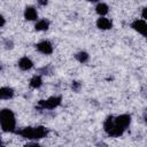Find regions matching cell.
Here are the masks:
<instances>
[{
  "label": "cell",
  "mask_w": 147,
  "mask_h": 147,
  "mask_svg": "<svg viewBox=\"0 0 147 147\" xmlns=\"http://www.w3.org/2000/svg\"><path fill=\"white\" fill-rule=\"evenodd\" d=\"M37 48H38V51L41 52L42 54H51V53L53 52L52 44H51L49 41H46V40L39 42V44L37 45Z\"/></svg>",
  "instance_id": "8992f818"
},
{
  "label": "cell",
  "mask_w": 147,
  "mask_h": 147,
  "mask_svg": "<svg viewBox=\"0 0 147 147\" xmlns=\"http://www.w3.org/2000/svg\"><path fill=\"white\" fill-rule=\"evenodd\" d=\"M47 28H48V22H47L46 20H40V21H38L37 24H36V30H39V31L46 30Z\"/></svg>",
  "instance_id": "5bb4252c"
},
{
  "label": "cell",
  "mask_w": 147,
  "mask_h": 147,
  "mask_svg": "<svg viewBox=\"0 0 147 147\" xmlns=\"http://www.w3.org/2000/svg\"><path fill=\"white\" fill-rule=\"evenodd\" d=\"M41 83H42V80H41L40 76H34V77L30 80V85H31L32 87H34V88L39 87V86L41 85Z\"/></svg>",
  "instance_id": "9a60e30c"
},
{
  "label": "cell",
  "mask_w": 147,
  "mask_h": 147,
  "mask_svg": "<svg viewBox=\"0 0 147 147\" xmlns=\"http://www.w3.org/2000/svg\"><path fill=\"white\" fill-rule=\"evenodd\" d=\"M60 102H61V98L60 96H51L47 100H41L39 102V105L42 108H49V109H52V108L57 107L60 105Z\"/></svg>",
  "instance_id": "3957f363"
},
{
  "label": "cell",
  "mask_w": 147,
  "mask_h": 147,
  "mask_svg": "<svg viewBox=\"0 0 147 147\" xmlns=\"http://www.w3.org/2000/svg\"><path fill=\"white\" fill-rule=\"evenodd\" d=\"M47 133V130L42 126H39V127H34V139H40L42 138L45 134Z\"/></svg>",
  "instance_id": "4fadbf2b"
},
{
  "label": "cell",
  "mask_w": 147,
  "mask_h": 147,
  "mask_svg": "<svg viewBox=\"0 0 147 147\" xmlns=\"http://www.w3.org/2000/svg\"><path fill=\"white\" fill-rule=\"evenodd\" d=\"M111 21L106 18V17H100L98 21H96V26L101 30H108L111 28Z\"/></svg>",
  "instance_id": "52a82bcc"
},
{
  "label": "cell",
  "mask_w": 147,
  "mask_h": 147,
  "mask_svg": "<svg viewBox=\"0 0 147 147\" xmlns=\"http://www.w3.org/2000/svg\"><path fill=\"white\" fill-rule=\"evenodd\" d=\"M37 10L33 8V7H26L25 11H24V17L29 21H33L37 18Z\"/></svg>",
  "instance_id": "ba28073f"
},
{
  "label": "cell",
  "mask_w": 147,
  "mask_h": 147,
  "mask_svg": "<svg viewBox=\"0 0 147 147\" xmlns=\"http://www.w3.org/2000/svg\"><path fill=\"white\" fill-rule=\"evenodd\" d=\"M132 28L134 30H137L138 32H140L141 34H146V29H147V25H146V22L145 20H136L133 23H132Z\"/></svg>",
  "instance_id": "5b68a950"
},
{
  "label": "cell",
  "mask_w": 147,
  "mask_h": 147,
  "mask_svg": "<svg viewBox=\"0 0 147 147\" xmlns=\"http://www.w3.org/2000/svg\"><path fill=\"white\" fill-rule=\"evenodd\" d=\"M30 147H40V146H39V145H31Z\"/></svg>",
  "instance_id": "ac0fdd59"
},
{
  "label": "cell",
  "mask_w": 147,
  "mask_h": 147,
  "mask_svg": "<svg viewBox=\"0 0 147 147\" xmlns=\"http://www.w3.org/2000/svg\"><path fill=\"white\" fill-rule=\"evenodd\" d=\"M14 92L10 87H1L0 88V99H10Z\"/></svg>",
  "instance_id": "30bf717a"
},
{
  "label": "cell",
  "mask_w": 147,
  "mask_h": 147,
  "mask_svg": "<svg viewBox=\"0 0 147 147\" xmlns=\"http://www.w3.org/2000/svg\"><path fill=\"white\" fill-rule=\"evenodd\" d=\"M18 65H20L21 69H23V70H28V69H31V68H32L33 63H32V61H31L29 57L25 56V57H22V59L20 60Z\"/></svg>",
  "instance_id": "9c48e42d"
},
{
  "label": "cell",
  "mask_w": 147,
  "mask_h": 147,
  "mask_svg": "<svg viewBox=\"0 0 147 147\" xmlns=\"http://www.w3.org/2000/svg\"><path fill=\"white\" fill-rule=\"evenodd\" d=\"M24 138L34 139V127H25L20 132Z\"/></svg>",
  "instance_id": "8fae6325"
},
{
  "label": "cell",
  "mask_w": 147,
  "mask_h": 147,
  "mask_svg": "<svg viewBox=\"0 0 147 147\" xmlns=\"http://www.w3.org/2000/svg\"><path fill=\"white\" fill-rule=\"evenodd\" d=\"M0 145H1V140H0Z\"/></svg>",
  "instance_id": "d6986e66"
},
{
  "label": "cell",
  "mask_w": 147,
  "mask_h": 147,
  "mask_svg": "<svg viewBox=\"0 0 147 147\" xmlns=\"http://www.w3.org/2000/svg\"><path fill=\"white\" fill-rule=\"evenodd\" d=\"M95 10H96L98 14H100V15H105V14L108 13V6H107L106 3H103V2H100V3L96 5Z\"/></svg>",
  "instance_id": "7c38bea8"
},
{
  "label": "cell",
  "mask_w": 147,
  "mask_h": 147,
  "mask_svg": "<svg viewBox=\"0 0 147 147\" xmlns=\"http://www.w3.org/2000/svg\"><path fill=\"white\" fill-rule=\"evenodd\" d=\"M3 24H5V18H3V17L0 15V26H2Z\"/></svg>",
  "instance_id": "e0dca14e"
},
{
  "label": "cell",
  "mask_w": 147,
  "mask_h": 147,
  "mask_svg": "<svg viewBox=\"0 0 147 147\" xmlns=\"http://www.w3.org/2000/svg\"><path fill=\"white\" fill-rule=\"evenodd\" d=\"M105 130H106V131L108 132V134L111 136V137H118V136H121V134L123 133V131H124V129L117 126V125L114 123V121H113L111 117L107 118V121L105 122Z\"/></svg>",
  "instance_id": "7a4b0ae2"
},
{
  "label": "cell",
  "mask_w": 147,
  "mask_h": 147,
  "mask_svg": "<svg viewBox=\"0 0 147 147\" xmlns=\"http://www.w3.org/2000/svg\"><path fill=\"white\" fill-rule=\"evenodd\" d=\"M0 122L3 131H14L15 129V117L11 110L9 109H2L0 110Z\"/></svg>",
  "instance_id": "6da1fadb"
},
{
  "label": "cell",
  "mask_w": 147,
  "mask_h": 147,
  "mask_svg": "<svg viewBox=\"0 0 147 147\" xmlns=\"http://www.w3.org/2000/svg\"><path fill=\"white\" fill-rule=\"evenodd\" d=\"M130 122H131V117H130L129 115H119V116L116 117V119L114 121V123H115L117 126L122 127V129H125L126 126H129Z\"/></svg>",
  "instance_id": "277c9868"
},
{
  "label": "cell",
  "mask_w": 147,
  "mask_h": 147,
  "mask_svg": "<svg viewBox=\"0 0 147 147\" xmlns=\"http://www.w3.org/2000/svg\"><path fill=\"white\" fill-rule=\"evenodd\" d=\"M77 59L79 62H86L88 60V55L85 52H80L79 54H77Z\"/></svg>",
  "instance_id": "2e32d148"
}]
</instances>
